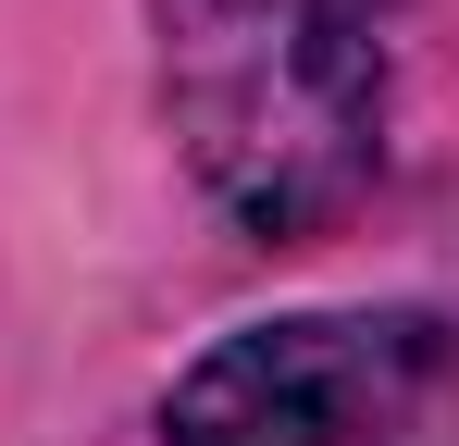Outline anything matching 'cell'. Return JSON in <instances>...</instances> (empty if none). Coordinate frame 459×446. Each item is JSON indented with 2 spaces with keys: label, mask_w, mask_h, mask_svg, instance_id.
<instances>
[{
  "label": "cell",
  "mask_w": 459,
  "mask_h": 446,
  "mask_svg": "<svg viewBox=\"0 0 459 446\" xmlns=\"http://www.w3.org/2000/svg\"><path fill=\"white\" fill-rule=\"evenodd\" d=\"M397 0H161V87L199 186L248 236H323L385 174Z\"/></svg>",
  "instance_id": "1"
},
{
  "label": "cell",
  "mask_w": 459,
  "mask_h": 446,
  "mask_svg": "<svg viewBox=\"0 0 459 446\" xmlns=\"http://www.w3.org/2000/svg\"><path fill=\"white\" fill-rule=\"evenodd\" d=\"M161 446H459L447 310H286L174 372Z\"/></svg>",
  "instance_id": "2"
}]
</instances>
